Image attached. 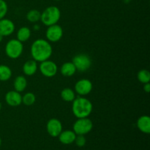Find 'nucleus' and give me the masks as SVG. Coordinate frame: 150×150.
<instances>
[{
	"label": "nucleus",
	"mask_w": 150,
	"mask_h": 150,
	"mask_svg": "<svg viewBox=\"0 0 150 150\" xmlns=\"http://www.w3.org/2000/svg\"><path fill=\"white\" fill-rule=\"evenodd\" d=\"M32 57L37 62H42L49 59L53 53V48L49 41L44 39H37L31 45Z\"/></svg>",
	"instance_id": "obj_1"
},
{
	"label": "nucleus",
	"mask_w": 150,
	"mask_h": 150,
	"mask_svg": "<svg viewBox=\"0 0 150 150\" xmlns=\"http://www.w3.org/2000/svg\"><path fill=\"white\" fill-rule=\"evenodd\" d=\"M93 105L92 102L87 98H83V96L75 98L73 101L72 105V111L76 118H85L89 117L92 114Z\"/></svg>",
	"instance_id": "obj_2"
},
{
	"label": "nucleus",
	"mask_w": 150,
	"mask_h": 150,
	"mask_svg": "<svg viewBox=\"0 0 150 150\" xmlns=\"http://www.w3.org/2000/svg\"><path fill=\"white\" fill-rule=\"evenodd\" d=\"M93 128V123L89 117L79 118L73 124V130L76 135L85 136Z\"/></svg>",
	"instance_id": "obj_5"
},
{
	"label": "nucleus",
	"mask_w": 150,
	"mask_h": 150,
	"mask_svg": "<svg viewBox=\"0 0 150 150\" xmlns=\"http://www.w3.org/2000/svg\"><path fill=\"white\" fill-rule=\"evenodd\" d=\"M38 69V64L35 60L30 59L26 61L23 65V72L26 76H32L36 73Z\"/></svg>",
	"instance_id": "obj_15"
},
{
	"label": "nucleus",
	"mask_w": 150,
	"mask_h": 150,
	"mask_svg": "<svg viewBox=\"0 0 150 150\" xmlns=\"http://www.w3.org/2000/svg\"><path fill=\"white\" fill-rule=\"evenodd\" d=\"M12 70L10 67L4 64L0 65V81H7L12 77Z\"/></svg>",
	"instance_id": "obj_20"
},
{
	"label": "nucleus",
	"mask_w": 150,
	"mask_h": 150,
	"mask_svg": "<svg viewBox=\"0 0 150 150\" xmlns=\"http://www.w3.org/2000/svg\"><path fill=\"white\" fill-rule=\"evenodd\" d=\"M137 78L138 80L142 83H149L150 81V73L149 70H145V69H143V70H141L137 74Z\"/></svg>",
	"instance_id": "obj_23"
},
{
	"label": "nucleus",
	"mask_w": 150,
	"mask_h": 150,
	"mask_svg": "<svg viewBox=\"0 0 150 150\" xmlns=\"http://www.w3.org/2000/svg\"><path fill=\"white\" fill-rule=\"evenodd\" d=\"M46 130L48 135L51 137H58L59 135L62 131V124L58 119L52 118L47 122Z\"/></svg>",
	"instance_id": "obj_10"
},
{
	"label": "nucleus",
	"mask_w": 150,
	"mask_h": 150,
	"mask_svg": "<svg viewBox=\"0 0 150 150\" xmlns=\"http://www.w3.org/2000/svg\"><path fill=\"white\" fill-rule=\"evenodd\" d=\"M1 137H0V147H1Z\"/></svg>",
	"instance_id": "obj_29"
},
{
	"label": "nucleus",
	"mask_w": 150,
	"mask_h": 150,
	"mask_svg": "<svg viewBox=\"0 0 150 150\" xmlns=\"http://www.w3.org/2000/svg\"><path fill=\"white\" fill-rule=\"evenodd\" d=\"M5 101L10 106H18L22 103V96L20 92L17 91H9L5 95Z\"/></svg>",
	"instance_id": "obj_11"
},
{
	"label": "nucleus",
	"mask_w": 150,
	"mask_h": 150,
	"mask_svg": "<svg viewBox=\"0 0 150 150\" xmlns=\"http://www.w3.org/2000/svg\"><path fill=\"white\" fill-rule=\"evenodd\" d=\"M35 101H36V97L32 92H27L22 96V103L24 104L25 105L31 106L35 104Z\"/></svg>",
	"instance_id": "obj_22"
},
{
	"label": "nucleus",
	"mask_w": 150,
	"mask_h": 150,
	"mask_svg": "<svg viewBox=\"0 0 150 150\" xmlns=\"http://www.w3.org/2000/svg\"><path fill=\"white\" fill-rule=\"evenodd\" d=\"M1 102H0V111H1Z\"/></svg>",
	"instance_id": "obj_30"
},
{
	"label": "nucleus",
	"mask_w": 150,
	"mask_h": 150,
	"mask_svg": "<svg viewBox=\"0 0 150 150\" xmlns=\"http://www.w3.org/2000/svg\"><path fill=\"white\" fill-rule=\"evenodd\" d=\"M137 127L141 132L146 134L150 133V118L149 116L143 115L139 117L137 120Z\"/></svg>",
	"instance_id": "obj_14"
},
{
	"label": "nucleus",
	"mask_w": 150,
	"mask_h": 150,
	"mask_svg": "<svg viewBox=\"0 0 150 150\" xmlns=\"http://www.w3.org/2000/svg\"><path fill=\"white\" fill-rule=\"evenodd\" d=\"M14 31L15 24L11 20L4 18L0 20V35L3 37L10 36Z\"/></svg>",
	"instance_id": "obj_12"
},
{
	"label": "nucleus",
	"mask_w": 150,
	"mask_h": 150,
	"mask_svg": "<svg viewBox=\"0 0 150 150\" xmlns=\"http://www.w3.org/2000/svg\"><path fill=\"white\" fill-rule=\"evenodd\" d=\"M93 85L89 79H82L78 81L75 84V92L80 96L87 95L92 92Z\"/></svg>",
	"instance_id": "obj_9"
},
{
	"label": "nucleus",
	"mask_w": 150,
	"mask_h": 150,
	"mask_svg": "<svg viewBox=\"0 0 150 150\" xmlns=\"http://www.w3.org/2000/svg\"><path fill=\"white\" fill-rule=\"evenodd\" d=\"M54 1H61V0H54Z\"/></svg>",
	"instance_id": "obj_32"
},
{
	"label": "nucleus",
	"mask_w": 150,
	"mask_h": 150,
	"mask_svg": "<svg viewBox=\"0 0 150 150\" xmlns=\"http://www.w3.org/2000/svg\"><path fill=\"white\" fill-rule=\"evenodd\" d=\"M76 68L72 62H64L60 68V72L65 77H71L76 73Z\"/></svg>",
	"instance_id": "obj_16"
},
{
	"label": "nucleus",
	"mask_w": 150,
	"mask_h": 150,
	"mask_svg": "<svg viewBox=\"0 0 150 150\" xmlns=\"http://www.w3.org/2000/svg\"><path fill=\"white\" fill-rule=\"evenodd\" d=\"M144 90L145 92L146 93H149L150 92V83H146L144 84Z\"/></svg>",
	"instance_id": "obj_26"
},
{
	"label": "nucleus",
	"mask_w": 150,
	"mask_h": 150,
	"mask_svg": "<svg viewBox=\"0 0 150 150\" xmlns=\"http://www.w3.org/2000/svg\"><path fill=\"white\" fill-rule=\"evenodd\" d=\"M31 34H32V32L29 28L26 27V26H23L18 30L17 40L21 42H26L30 38Z\"/></svg>",
	"instance_id": "obj_18"
},
{
	"label": "nucleus",
	"mask_w": 150,
	"mask_h": 150,
	"mask_svg": "<svg viewBox=\"0 0 150 150\" xmlns=\"http://www.w3.org/2000/svg\"><path fill=\"white\" fill-rule=\"evenodd\" d=\"M74 142L79 147H83L86 144V138L83 135H76V137Z\"/></svg>",
	"instance_id": "obj_25"
},
{
	"label": "nucleus",
	"mask_w": 150,
	"mask_h": 150,
	"mask_svg": "<svg viewBox=\"0 0 150 150\" xmlns=\"http://www.w3.org/2000/svg\"><path fill=\"white\" fill-rule=\"evenodd\" d=\"M125 1H133V0H125Z\"/></svg>",
	"instance_id": "obj_31"
},
{
	"label": "nucleus",
	"mask_w": 150,
	"mask_h": 150,
	"mask_svg": "<svg viewBox=\"0 0 150 150\" xmlns=\"http://www.w3.org/2000/svg\"><path fill=\"white\" fill-rule=\"evenodd\" d=\"M23 51V42L17 39H12L5 45L6 55L10 59H16L21 57Z\"/></svg>",
	"instance_id": "obj_4"
},
{
	"label": "nucleus",
	"mask_w": 150,
	"mask_h": 150,
	"mask_svg": "<svg viewBox=\"0 0 150 150\" xmlns=\"http://www.w3.org/2000/svg\"><path fill=\"white\" fill-rule=\"evenodd\" d=\"M47 40L51 42H57L62 39L63 36V29L59 24H54L48 26L45 33Z\"/></svg>",
	"instance_id": "obj_8"
},
{
	"label": "nucleus",
	"mask_w": 150,
	"mask_h": 150,
	"mask_svg": "<svg viewBox=\"0 0 150 150\" xmlns=\"http://www.w3.org/2000/svg\"><path fill=\"white\" fill-rule=\"evenodd\" d=\"M59 140L62 144L65 145L71 144L75 142L76 134L74 133L73 130H64L62 131L61 133L59 135Z\"/></svg>",
	"instance_id": "obj_13"
},
{
	"label": "nucleus",
	"mask_w": 150,
	"mask_h": 150,
	"mask_svg": "<svg viewBox=\"0 0 150 150\" xmlns=\"http://www.w3.org/2000/svg\"><path fill=\"white\" fill-rule=\"evenodd\" d=\"M34 29H35V30H36V31H38V30H39L40 29V26L38 24H35L34 25Z\"/></svg>",
	"instance_id": "obj_27"
},
{
	"label": "nucleus",
	"mask_w": 150,
	"mask_h": 150,
	"mask_svg": "<svg viewBox=\"0 0 150 150\" xmlns=\"http://www.w3.org/2000/svg\"><path fill=\"white\" fill-rule=\"evenodd\" d=\"M61 95L62 99L65 102H73L76 98V93L75 91L70 88H64L61 91Z\"/></svg>",
	"instance_id": "obj_19"
},
{
	"label": "nucleus",
	"mask_w": 150,
	"mask_h": 150,
	"mask_svg": "<svg viewBox=\"0 0 150 150\" xmlns=\"http://www.w3.org/2000/svg\"><path fill=\"white\" fill-rule=\"evenodd\" d=\"M72 62L76 67V70L79 72H85L92 66V59L90 57L86 54H79L73 58Z\"/></svg>",
	"instance_id": "obj_6"
},
{
	"label": "nucleus",
	"mask_w": 150,
	"mask_h": 150,
	"mask_svg": "<svg viewBox=\"0 0 150 150\" xmlns=\"http://www.w3.org/2000/svg\"><path fill=\"white\" fill-rule=\"evenodd\" d=\"M8 10V6L4 0H0V20L4 18L7 15Z\"/></svg>",
	"instance_id": "obj_24"
},
{
	"label": "nucleus",
	"mask_w": 150,
	"mask_h": 150,
	"mask_svg": "<svg viewBox=\"0 0 150 150\" xmlns=\"http://www.w3.org/2000/svg\"><path fill=\"white\" fill-rule=\"evenodd\" d=\"M3 38H4V37H3L2 35H0V42H1V41H2V40H3Z\"/></svg>",
	"instance_id": "obj_28"
},
{
	"label": "nucleus",
	"mask_w": 150,
	"mask_h": 150,
	"mask_svg": "<svg viewBox=\"0 0 150 150\" xmlns=\"http://www.w3.org/2000/svg\"><path fill=\"white\" fill-rule=\"evenodd\" d=\"M39 69L42 76L46 78L54 77L58 72V67L57 64L49 59L40 62Z\"/></svg>",
	"instance_id": "obj_7"
},
{
	"label": "nucleus",
	"mask_w": 150,
	"mask_h": 150,
	"mask_svg": "<svg viewBox=\"0 0 150 150\" xmlns=\"http://www.w3.org/2000/svg\"><path fill=\"white\" fill-rule=\"evenodd\" d=\"M14 90L18 92H22L26 89L27 86V81L23 76H18L16 78L13 82Z\"/></svg>",
	"instance_id": "obj_17"
},
{
	"label": "nucleus",
	"mask_w": 150,
	"mask_h": 150,
	"mask_svg": "<svg viewBox=\"0 0 150 150\" xmlns=\"http://www.w3.org/2000/svg\"><path fill=\"white\" fill-rule=\"evenodd\" d=\"M41 18V13L39 10H36V9H33V10H29L26 14V19L29 21L30 23H36L39 21H40Z\"/></svg>",
	"instance_id": "obj_21"
},
{
	"label": "nucleus",
	"mask_w": 150,
	"mask_h": 150,
	"mask_svg": "<svg viewBox=\"0 0 150 150\" xmlns=\"http://www.w3.org/2000/svg\"><path fill=\"white\" fill-rule=\"evenodd\" d=\"M61 18V11L57 6H49L41 13L40 21L46 26L57 24Z\"/></svg>",
	"instance_id": "obj_3"
}]
</instances>
